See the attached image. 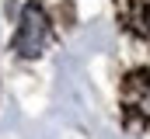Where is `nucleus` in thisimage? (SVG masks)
I'll return each mask as SVG.
<instances>
[{"label":"nucleus","instance_id":"obj_1","mask_svg":"<svg viewBox=\"0 0 150 139\" xmlns=\"http://www.w3.org/2000/svg\"><path fill=\"white\" fill-rule=\"evenodd\" d=\"M49 45V18L42 11V4H25L21 11V21H18V32H14V49L18 56L25 59H38Z\"/></svg>","mask_w":150,"mask_h":139}]
</instances>
